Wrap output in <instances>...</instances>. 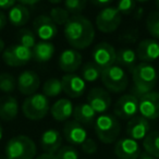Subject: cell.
<instances>
[{"label": "cell", "mask_w": 159, "mask_h": 159, "mask_svg": "<svg viewBox=\"0 0 159 159\" xmlns=\"http://www.w3.org/2000/svg\"><path fill=\"white\" fill-rule=\"evenodd\" d=\"M66 42L73 49H82L91 46L95 38V29L92 22L85 16L76 14L69 19L63 26Z\"/></svg>", "instance_id": "obj_1"}, {"label": "cell", "mask_w": 159, "mask_h": 159, "mask_svg": "<svg viewBox=\"0 0 159 159\" xmlns=\"http://www.w3.org/2000/svg\"><path fill=\"white\" fill-rule=\"evenodd\" d=\"M133 87L131 94L139 100L145 94L149 93L154 89L157 84V71L150 63L141 62L136 64L132 71Z\"/></svg>", "instance_id": "obj_2"}, {"label": "cell", "mask_w": 159, "mask_h": 159, "mask_svg": "<svg viewBox=\"0 0 159 159\" xmlns=\"http://www.w3.org/2000/svg\"><path fill=\"white\" fill-rule=\"evenodd\" d=\"M36 152V144L26 135L13 136L5 147V156L8 159H35Z\"/></svg>", "instance_id": "obj_3"}, {"label": "cell", "mask_w": 159, "mask_h": 159, "mask_svg": "<svg viewBox=\"0 0 159 159\" xmlns=\"http://www.w3.org/2000/svg\"><path fill=\"white\" fill-rule=\"evenodd\" d=\"M121 132V125L117 117L109 113H102L95 120V133L98 139L104 144H112L118 139Z\"/></svg>", "instance_id": "obj_4"}, {"label": "cell", "mask_w": 159, "mask_h": 159, "mask_svg": "<svg viewBox=\"0 0 159 159\" xmlns=\"http://www.w3.org/2000/svg\"><path fill=\"white\" fill-rule=\"evenodd\" d=\"M50 110L48 98L44 94L35 93L27 96L22 104V112L25 118L32 121L42 120Z\"/></svg>", "instance_id": "obj_5"}, {"label": "cell", "mask_w": 159, "mask_h": 159, "mask_svg": "<svg viewBox=\"0 0 159 159\" xmlns=\"http://www.w3.org/2000/svg\"><path fill=\"white\" fill-rule=\"evenodd\" d=\"M100 79L107 91L112 93H122L129 84V79L125 71L120 66H113L102 70Z\"/></svg>", "instance_id": "obj_6"}, {"label": "cell", "mask_w": 159, "mask_h": 159, "mask_svg": "<svg viewBox=\"0 0 159 159\" xmlns=\"http://www.w3.org/2000/svg\"><path fill=\"white\" fill-rule=\"evenodd\" d=\"M122 21V14L116 7L102 8L96 16V26L102 33H113Z\"/></svg>", "instance_id": "obj_7"}, {"label": "cell", "mask_w": 159, "mask_h": 159, "mask_svg": "<svg viewBox=\"0 0 159 159\" xmlns=\"http://www.w3.org/2000/svg\"><path fill=\"white\" fill-rule=\"evenodd\" d=\"M33 59L32 49L20 44L12 45L2 52V60L9 66H23Z\"/></svg>", "instance_id": "obj_8"}, {"label": "cell", "mask_w": 159, "mask_h": 159, "mask_svg": "<svg viewBox=\"0 0 159 159\" xmlns=\"http://www.w3.org/2000/svg\"><path fill=\"white\" fill-rule=\"evenodd\" d=\"M94 63L100 69L104 70L106 68L113 66L116 62V57H117V51L112 45L108 44L106 42L99 43L95 46L92 53Z\"/></svg>", "instance_id": "obj_9"}, {"label": "cell", "mask_w": 159, "mask_h": 159, "mask_svg": "<svg viewBox=\"0 0 159 159\" xmlns=\"http://www.w3.org/2000/svg\"><path fill=\"white\" fill-rule=\"evenodd\" d=\"M139 112V99L132 94L121 96L115 104L113 113L122 120H130Z\"/></svg>", "instance_id": "obj_10"}, {"label": "cell", "mask_w": 159, "mask_h": 159, "mask_svg": "<svg viewBox=\"0 0 159 159\" xmlns=\"http://www.w3.org/2000/svg\"><path fill=\"white\" fill-rule=\"evenodd\" d=\"M139 112L147 120L159 118V92H149L139 100Z\"/></svg>", "instance_id": "obj_11"}, {"label": "cell", "mask_w": 159, "mask_h": 159, "mask_svg": "<svg viewBox=\"0 0 159 159\" xmlns=\"http://www.w3.org/2000/svg\"><path fill=\"white\" fill-rule=\"evenodd\" d=\"M87 104L94 109L96 113L102 115L110 107L111 97L106 89L93 87L87 95Z\"/></svg>", "instance_id": "obj_12"}, {"label": "cell", "mask_w": 159, "mask_h": 159, "mask_svg": "<svg viewBox=\"0 0 159 159\" xmlns=\"http://www.w3.org/2000/svg\"><path fill=\"white\" fill-rule=\"evenodd\" d=\"M34 33L45 42H50L57 36L58 27L48 16H39L33 22Z\"/></svg>", "instance_id": "obj_13"}, {"label": "cell", "mask_w": 159, "mask_h": 159, "mask_svg": "<svg viewBox=\"0 0 159 159\" xmlns=\"http://www.w3.org/2000/svg\"><path fill=\"white\" fill-rule=\"evenodd\" d=\"M62 91L71 98H77L84 94L86 89V82L82 76L74 73H66L61 79Z\"/></svg>", "instance_id": "obj_14"}, {"label": "cell", "mask_w": 159, "mask_h": 159, "mask_svg": "<svg viewBox=\"0 0 159 159\" xmlns=\"http://www.w3.org/2000/svg\"><path fill=\"white\" fill-rule=\"evenodd\" d=\"M113 150L118 159H139L141 155L139 144L129 136L120 139L116 143Z\"/></svg>", "instance_id": "obj_15"}, {"label": "cell", "mask_w": 159, "mask_h": 159, "mask_svg": "<svg viewBox=\"0 0 159 159\" xmlns=\"http://www.w3.org/2000/svg\"><path fill=\"white\" fill-rule=\"evenodd\" d=\"M63 136L71 145H82L87 139V131L80 122L68 121L63 126Z\"/></svg>", "instance_id": "obj_16"}, {"label": "cell", "mask_w": 159, "mask_h": 159, "mask_svg": "<svg viewBox=\"0 0 159 159\" xmlns=\"http://www.w3.org/2000/svg\"><path fill=\"white\" fill-rule=\"evenodd\" d=\"M40 85L39 76L36 72L25 70L18 77V89L23 95H33L36 93Z\"/></svg>", "instance_id": "obj_17"}, {"label": "cell", "mask_w": 159, "mask_h": 159, "mask_svg": "<svg viewBox=\"0 0 159 159\" xmlns=\"http://www.w3.org/2000/svg\"><path fill=\"white\" fill-rule=\"evenodd\" d=\"M149 121L146 118L142 116H135L129 120L126 124V134L131 139L139 141V139H145L146 135L149 133Z\"/></svg>", "instance_id": "obj_18"}, {"label": "cell", "mask_w": 159, "mask_h": 159, "mask_svg": "<svg viewBox=\"0 0 159 159\" xmlns=\"http://www.w3.org/2000/svg\"><path fill=\"white\" fill-rule=\"evenodd\" d=\"M135 52L137 59L150 63L159 58V43L156 39H143L139 43Z\"/></svg>", "instance_id": "obj_19"}, {"label": "cell", "mask_w": 159, "mask_h": 159, "mask_svg": "<svg viewBox=\"0 0 159 159\" xmlns=\"http://www.w3.org/2000/svg\"><path fill=\"white\" fill-rule=\"evenodd\" d=\"M82 64V55L76 49H66L59 57V68L66 73H73Z\"/></svg>", "instance_id": "obj_20"}, {"label": "cell", "mask_w": 159, "mask_h": 159, "mask_svg": "<svg viewBox=\"0 0 159 159\" xmlns=\"http://www.w3.org/2000/svg\"><path fill=\"white\" fill-rule=\"evenodd\" d=\"M62 136L59 131L55 129L46 130L40 137V146L43 150L48 154H55L61 148Z\"/></svg>", "instance_id": "obj_21"}, {"label": "cell", "mask_w": 159, "mask_h": 159, "mask_svg": "<svg viewBox=\"0 0 159 159\" xmlns=\"http://www.w3.org/2000/svg\"><path fill=\"white\" fill-rule=\"evenodd\" d=\"M73 104L71 100L66 99V98H61V99L57 100L52 106L50 107V115L56 121H66L73 116Z\"/></svg>", "instance_id": "obj_22"}, {"label": "cell", "mask_w": 159, "mask_h": 159, "mask_svg": "<svg viewBox=\"0 0 159 159\" xmlns=\"http://www.w3.org/2000/svg\"><path fill=\"white\" fill-rule=\"evenodd\" d=\"M19 112L18 100L13 96H6L0 100V119L3 121H12Z\"/></svg>", "instance_id": "obj_23"}, {"label": "cell", "mask_w": 159, "mask_h": 159, "mask_svg": "<svg viewBox=\"0 0 159 159\" xmlns=\"http://www.w3.org/2000/svg\"><path fill=\"white\" fill-rule=\"evenodd\" d=\"M55 50V45L52 43L40 40L36 43V45L32 49V52H33V58L36 61L44 63V62H48L53 57Z\"/></svg>", "instance_id": "obj_24"}, {"label": "cell", "mask_w": 159, "mask_h": 159, "mask_svg": "<svg viewBox=\"0 0 159 159\" xmlns=\"http://www.w3.org/2000/svg\"><path fill=\"white\" fill-rule=\"evenodd\" d=\"M8 20L13 26L19 27L23 26L30 20V11L27 6H24L22 3L16 5L9 10L8 13Z\"/></svg>", "instance_id": "obj_25"}, {"label": "cell", "mask_w": 159, "mask_h": 159, "mask_svg": "<svg viewBox=\"0 0 159 159\" xmlns=\"http://www.w3.org/2000/svg\"><path fill=\"white\" fill-rule=\"evenodd\" d=\"M73 117L83 125H91L96 120V112L89 104H79L74 107Z\"/></svg>", "instance_id": "obj_26"}, {"label": "cell", "mask_w": 159, "mask_h": 159, "mask_svg": "<svg viewBox=\"0 0 159 159\" xmlns=\"http://www.w3.org/2000/svg\"><path fill=\"white\" fill-rule=\"evenodd\" d=\"M136 52L131 48H121L117 51L116 62H118L120 66H124L131 72L136 66Z\"/></svg>", "instance_id": "obj_27"}, {"label": "cell", "mask_w": 159, "mask_h": 159, "mask_svg": "<svg viewBox=\"0 0 159 159\" xmlns=\"http://www.w3.org/2000/svg\"><path fill=\"white\" fill-rule=\"evenodd\" d=\"M143 147L146 152L159 158V131L149 132L143 139Z\"/></svg>", "instance_id": "obj_28"}, {"label": "cell", "mask_w": 159, "mask_h": 159, "mask_svg": "<svg viewBox=\"0 0 159 159\" xmlns=\"http://www.w3.org/2000/svg\"><path fill=\"white\" fill-rule=\"evenodd\" d=\"M43 94L48 97H57L62 93V84L61 80H58L56 77L48 79L43 85Z\"/></svg>", "instance_id": "obj_29"}, {"label": "cell", "mask_w": 159, "mask_h": 159, "mask_svg": "<svg viewBox=\"0 0 159 159\" xmlns=\"http://www.w3.org/2000/svg\"><path fill=\"white\" fill-rule=\"evenodd\" d=\"M102 70L94 62H87L82 68V79L85 82H95L100 77Z\"/></svg>", "instance_id": "obj_30"}, {"label": "cell", "mask_w": 159, "mask_h": 159, "mask_svg": "<svg viewBox=\"0 0 159 159\" xmlns=\"http://www.w3.org/2000/svg\"><path fill=\"white\" fill-rule=\"evenodd\" d=\"M146 29L152 37L159 39V11H152L146 19Z\"/></svg>", "instance_id": "obj_31"}, {"label": "cell", "mask_w": 159, "mask_h": 159, "mask_svg": "<svg viewBox=\"0 0 159 159\" xmlns=\"http://www.w3.org/2000/svg\"><path fill=\"white\" fill-rule=\"evenodd\" d=\"M49 16L56 23V25H63V26L69 21V19L71 18L68 10L66 8H61V7L52 8L50 10V12H49Z\"/></svg>", "instance_id": "obj_32"}, {"label": "cell", "mask_w": 159, "mask_h": 159, "mask_svg": "<svg viewBox=\"0 0 159 159\" xmlns=\"http://www.w3.org/2000/svg\"><path fill=\"white\" fill-rule=\"evenodd\" d=\"M18 40L20 45L27 47V48H30V49H33V47L36 45V35L31 30L22 29L19 32Z\"/></svg>", "instance_id": "obj_33"}, {"label": "cell", "mask_w": 159, "mask_h": 159, "mask_svg": "<svg viewBox=\"0 0 159 159\" xmlns=\"http://www.w3.org/2000/svg\"><path fill=\"white\" fill-rule=\"evenodd\" d=\"M16 89V80L10 73L0 74V91L3 93H12Z\"/></svg>", "instance_id": "obj_34"}, {"label": "cell", "mask_w": 159, "mask_h": 159, "mask_svg": "<svg viewBox=\"0 0 159 159\" xmlns=\"http://www.w3.org/2000/svg\"><path fill=\"white\" fill-rule=\"evenodd\" d=\"M86 3L87 0H64V8L68 10L69 13L76 16L85 9Z\"/></svg>", "instance_id": "obj_35"}, {"label": "cell", "mask_w": 159, "mask_h": 159, "mask_svg": "<svg viewBox=\"0 0 159 159\" xmlns=\"http://www.w3.org/2000/svg\"><path fill=\"white\" fill-rule=\"evenodd\" d=\"M135 7H136V1L135 0H119L116 8L121 14L128 16V14H131L134 11Z\"/></svg>", "instance_id": "obj_36"}, {"label": "cell", "mask_w": 159, "mask_h": 159, "mask_svg": "<svg viewBox=\"0 0 159 159\" xmlns=\"http://www.w3.org/2000/svg\"><path fill=\"white\" fill-rule=\"evenodd\" d=\"M58 159H79V152L73 146H62L57 152Z\"/></svg>", "instance_id": "obj_37"}, {"label": "cell", "mask_w": 159, "mask_h": 159, "mask_svg": "<svg viewBox=\"0 0 159 159\" xmlns=\"http://www.w3.org/2000/svg\"><path fill=\"white\" fill-rule=\"evenodd\" d=\"M81 147H82L83 152L87 155H94L98 149L97 143L93 139H89V137H87V139L81 145Z\"/></svg>", "instance_id": "obj_38"}, {"label": "cell", "mask_w": 159, "mask_h": 159, "mask_svg": "<svg viewBox=\"0 0 159 159\" xmlns=\"http://www.w3.org/2000/svg\"><path fill=\"white\" fill-rule=\"evenodd\" d=\"M16 0H0V9L10 10L13 6H16Z\"/></svg>", "instance_id": "obj_39"}, {"label": "cell", "mask_w": 159, "mask_h": 159, "mask_svg": "<svg viewBox=\"0 0 159 159\" xmlns=\"http://www.w3.org/2000/svg\"><path fill=\"white\" fill-rule=\"evenodd\" d=\"M94 6L96 7H100V8H106L108 7V5H110L113 0H89Z\"/></svg>", "instance_id": "obj_40"}, {"label": "cell", "mask_w": 159, "mask_h": 159, "mask_svg": "<svg viewBox=\"0 0 159 159\" xmlns=\"http://www.w3.org/2000/svg\"><path fill=\"white\" fill-rule=\"evenodd\" d=\"M6 24H7V16H5L1 10H0V31H2L6 27Z\"/></svg>", "instance_id": "obj_41"}, {"label": "cell", "mask_w": 159, "mask_h": 159, "mask_svg": "<svg viewBox=\"0 0 159 159\" xmlns=\"http://www.w3.org/2000/svg\"><path fill=\"white\" fill-rule=\"evenodd\" d=\"M35 159H58L57 155L55 154H48V152H44V154L39 155L38 157H36Z\"/></svg>", "instance_id": "obj_42"}, {"label": "cell", "mask_w": 159, "mask_h": 159, "mask_svg": "<svg viewBox=\"0 0 159 159\" xmlns=\"http://www.w3.org/2000/svg\"><path fill=\"white\" fill-rule=\"evenodd\" d=\"M40 0H19V2L24 6H34L39 2Z\"/></svg>", "instance_id": "obj_43"}, {"label": "cell", "mask_w": 159, "mask_h": 159, "mask_svg": "<svg viewBox=\"0 0 159 159\" xmlns=\"http://www.w3.org/2000/svg\"><path fill=\"white\" fill-rule=\"evenodd\" d=\"M139 159H157V158H156V157H154V156H152V155H149L148 152H141Z\"/></svg>", "instance_id": "obj_44"}, {"label": "cell", "mask_w": 159, "mask_h": 159, "mask_svg": "<svg viewBox=\"0 0 159 159\" xmlns=\"http://www.w3.org/2000/svg\"><path fill=\"white\" fill-rule=\"evenodd\" d=\"M5 50V42L1 37H0V53H2Z\"/></svg>", "instance_id": "obj_45"}, {"label": "cell", "mask_w": 159, "mask_h": 159, "mask_svg": "<svg viewBox=\"0 0 159 159\" xmlns=\"http://www.w3.org/2000/svg\"><path fill=\"white\" fill-rule=\"evenodd\" d=\"M50 3H53V5H58V3H60L62 1V0H48Z\"/></svg>", "instance_id": "obj_46"}, {"label": "cell", "mask_w": 159, "mask_h": 159, "mask_svg": "<svg viewBox=\"0 0 159 159\" xmlns=\"http://www.w3.org/2000/svg\"><path fill=\"white\" fill-rule=\"evenodd\" d=\"M2 136H3V129H2V125H1V123H0V141H1Z\"/></svg>", "instance_id": "obj_47"}, {"label": "cell", "mask_w": 159, "mask_h": 159, "mask_svg": "<svg viewBox=\"0 0 159 159\" xmlns=\"http://www.w3.org/2000/svg\"><path fill=\"white\" fill-rule=\"evenodd\" d=\"M136 2H141V3H144V2H147V1H149V0H135Z\"/></svg>", "instance_id": "obj_48"}, {"label": "cell", "mask_w": 159, "mask_h": 159, "mask_svg": "<svg viewBox=\"0 0 159 159\" xmlns=\"http://www.w3.org/2000/svg\"><path fill=\"white\" fill-rule=\"evenodd\" d=\"M155 5H156V7L159 9V0H155Z\"/></svg>", "instance_id": "obj_49"}, {"label": "cell", "mask_w": 159, "mask_h": 159, "mask_svg": "<svg viewBox=\"0 0 159 159\" xmlns=\"http://www.w3.org/2000/svg\"><path fill=\"white\" fill-rule=\"evenodd\" d=\"M0 159H8V158L6 156H1V155H0Z\"/></svg>", "instance_id": "obj_50"}]
</instances>
